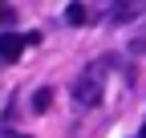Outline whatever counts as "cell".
<instances>
[{
  "mask_svg": "<svg viewBox=\"0 0 146 138\" xmlns=\"http://www.w3.org/2000/svg\"><path fill=\"white\" fill-rule=\"evenodd\" d=\"M138 138H146V126H142V134H138Z\"/></svg>",
  "mask_w": 146,
  "mask_h": 138,
  "instance_id": "52a82bcc",
  "label": "cell"
},
{
  "mask_svg": "<svg viewBox=\"0 0 146 138\" xmlns=\"http://www.w3.org/2000/svg\"><path fill=\"white\" fill-rule=\"evenodd\" d=\"M146 4H114L110 8V16H114V25H126V21H134V16H142Z\"/></svg>",
  "mask_w": 146,
  "mask_h": 138,
  "instance_id": "3957f363",
  "label": "cell"
},
{
  "mask_svg": "<svg viewBox=\"0 0 146 138\" xmlns=\"http://www.w3.org/2000/svg\"><path fill=\"white\" fill-rule=\"evenodd\" d=\"M106 69H110V57H98L94 65L85 69V73L77 77V85H73V98L81 102V106H98L102 102V81H106Z\"/></svg>",
  "mask_w": 146,
  "mask_h": 138,
  "instance_id": "6da1fadb",
  "label": "cell"
},
{
  "mask_svg": "<svg viewBox=\"0 0 146 138\" xmlns=\"http://www.w3.org/2000/svg\"><path fill=\"white\" fill-rule=\"evenodd\" d=\"M49 106H53V90H36L33 94V114H49Z\"/></svg>",
  "mask_w": 146,
  "mask_h": 138,
  "instance_id": "5b68a950",
  "label": "cell"
},
{
  "mask_svg": "<svg viewBox=\"0 0 146 138\" xmlns=\"http://www.w3.org/2000/svg\"><path fill=\"white\" fill-rule=\"evenodd\" d=\"M65 21H69V25H89V8H85V4H69V8H65Z\"/></svg>",
  "mask_w": 146,
  "mask_h": 138,
  "instance_id": "277c9868",
  "label": "cell"
},
{
  "mask_svg": "<svg viewBox=\"0 0 146 138\" xmlns=\"http://www.w3.org/2000/svg\"><path fill=\"white\" fill-rule=\"evenodd\" d=\"M8 138H29V134H8Z\"/></svg>",
  "mask_w": 146,
  "mask_h": 138,
  "instance_id": "8992f818",
  "label": "cell"
},
{
  "mask_svg": "<svg viewBox=\"0 0 146 138\" xmlns=\"http://www.w3.org/2000/svg\"><path fill=\"white\" fill-rule=\"evenodd\" d=\"M21 53H25L21 33H0V61H21Z\"/></svg>",
  "mask_w": 146,
  "mask_h": 138,
  "instance_id": "7a4b0ae2",
  "label": "cell"
}]
</instances>
